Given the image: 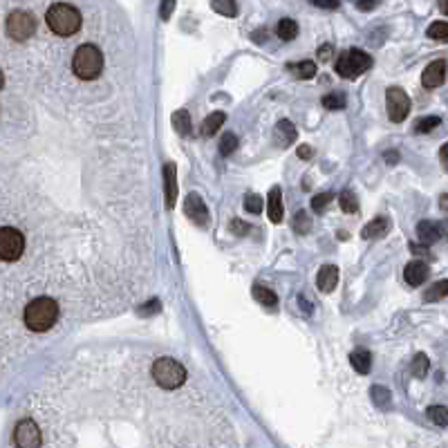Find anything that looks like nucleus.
<instances>
[{"instance_id":"nucleus-10","label":"nucleus","mask_w":448,"mask_h":448,"mask_svg":"<svg viewBox=\"0 0 448 448\" xmlns=\"http://www.w3.org/2000/svg\"><path fill=\"white\" fill-rule=\"evenodd\" d=\"M184 216L193 224H197V227H204V224L209 222V209L204 204V200H202L197 193L186 195V200H184Z\"/></svg>"},{"instance_id":"nucleus-32","label":"nucleus","mask_w":448,"mask_h":448,"mask_svg":"<svg viewBox=\"0 0 448 448\" xmlns=\"http://www.w3.org/2000/svg\"><path fill=\"white\" fill-rule=\"evenodd\" d=\"M338 204H341V211H345V213H357L359 211V200H357L354 193H352V191H343V193L338 195Z\"/></svg>"},{"instance_id":"nucleus-18","label":"nucleus","mask_w":448,"mask_h":448,"mask_svg":"<svg viewBox=\"0 0 448 448\" xmlns=\"http://www.w3.org/2000/svg\"><path fill=\"white\" fill-rule=\"evenodd\" d=\"M350 364L359 372V375H368V372L372 370V354L368 350H354L350 354Z\"/></svg>"},{"instance_id":"nucleus-40","label":"nucleus","mask_w":448,"mask_h":448,"mask_svg":"<svg viewBox=\"0 0 448 448\" xmlns=\"http://www.w3.org/2000/svg\"><path fill=\"white\" fill-rule=\"evenodd\" d=\"M231 231L236 233V236H247V233L251 231L249 224H244L242 220H233L231 222Z\"/></svg>"},{"instance_id":"nucleus-33","label":"nucleus","mask_w":448,"mask_h":448,"mask_svg":"<svg viewBox=\"0 0 448 448\" xmlns=\"http://www.w3.org/2000/svg\"><path fill=\"white\" fill-rule=\"evenodd\" d=\"M428 38L433 40H440V43H448V23H444V20H437V23H433L428 27Z\"/></svg>"},{"instance_id":"nucleus-35","label":"nucleus","mask_w":448,"mask_h":448,"mask_svg":"<svg viewBox=\"0 0 448 448\" xmlns=\"http://www.w3.org/2000/svg\"><path fill=\"white\" fill-rule=\"evenodd\" d=\"M236 148H238V137L233 135V133H227L220 140V155L222 157H229L233 151H236Z\"/></svg>"},{"instance_id":"nucleus-11","label":"nucleus","mask_w":448,"mask_h":448,"mask_svg":"<svg viewBox=\"0 0 448 448\" xmlns=\"http://www.w3.org/2000/svg\"><path fill=\"white\" fill-rule=\"evenodd\" d=\"M444 81H446V61L444 59H437V61H433L431 66L424 70L421 85H424V88L433 90V88H440Z\"/></svg>"},{"instance_id":"nucleus-43","label":"nucleus","mask_w":448,"mask_h":448,"mask_svg":"<svg viewBox=\"0 0 448 448\" xmlns=\"http://www.w3.org/2000/svg\"><path fill=\"white\" fill-rule=\"evenodd\" d=\"M312 155H314L312 146H298V157H301V159H309Z\"/></svg>"},{"instance_id":"nucleus-4","label":"nucleus","mask_w":448,"mask_h":448,"mask_svg":"<svg viewBox=\"0 0 448 448\" xmlns=\"http://www.w3.org/2000/svg\"><path fill=\"white\" fill-rule=\"evenodd\" d=\"M153 379L159 388L177 390V388H182L184 381H186V368L175 359L162 357L153 364Z\"/></svg>"},{"instance_id":"nucleus-34","label":"nucleus","mask_w":448,"mask_h":448,"mask_svg":"<svg viewBox=\"0 0 448 448\" xmlns=\"http://www.w3.org/2000/svg\"><path fill=\"white\" fill-rule=\"evenodd\" d=\"M440 124H442L440 117H421V119H417V124H415V130H417L419 135H426V133L435 130Z\"/></svg>"},{"instance_id":"nucleus-27","label":"nucleus","mask_w":448,"mask_h":448,"mask_svg":"<svg viewBox=\"0 0 448 448\" xmlns=\"http://www.w3.org/2000/svg\"><path fill=\"white\" fill-rule=\"evenodd\" d=\"M211 7H213V12H218V14L227 16V18L238 16L236 0H211Z\"/></svg>"},{"instance_id":"nucleus-29","label":"nucleus","mask_w":448,"mask_h":448,"mask_svg":"<svg viewBox=\"0 0 448 448\" xmlns=\"http://www.w3.org/2000/svg\"><path fill=\"white\" fill-rule=\"evenodd\" d=\"M345 94L343 92H329L323 97V108L327 110H343L345 108Z\"/></svg>"},{"instance_id":"nucleus-14","label":"nucleus","mask_w":448,"mask_h":448,"mask_svg":"<svg viewBox=\"0 0 448 448\" xmlns=\"http://www.w3.org/2000/svg\"><path fill=\"white\" fill-rule=\"evenodd\" d=\"M428 276H431L428 264L421 260H412L406 264V269H403V278H406V283L410 287H421L426 281H428Z\"/></svg>"},{"instance_id":"nucleus-46","label":"nucleus","mask_w":448,"mask_h":448,"mask_svg":"<svg viewBox=\"0 0 448 448\" xmlns=\"http://www.w3.org/2000/svg\"><path fill=\"white\" fill-rule=\"evenodd\" d=\"M440 159H442V162L448 166V144H444V146H442V151H440Z\"/></svg>"},{"instance_id":"nucleus-7","label":"nucleus","mask_w":448,"mask_h":448,"mask_svg":"<svg viewBox=\"0 0 448 448\" xmlns=\"http://www.w3.org/2000/svg\"><path fill=\"white\" fill-rule=\"evenodd\" d=\"M25 251V236L14 227L0 229V258L3 262H16Z\"/></svg>"},{"instance_id":"nucleus-17","label":"nucleus","mask_w":448,"mask_h":448,"mask_svg":"<svg viewBox=\"0 0 448 448\" xmlns=\"http://www.w3.org/2000/svg\"><path fill=\"white\" fill-rule=\"evenodd\" d=\"M417 238L421 244H426V247H431V244H435L437 240L442 238V229H440V224H435L431 220H421L417 224Z\"/></svg>"},{"instance_id":"nucleus-15","label":"nucleus","mask_w":448,"mask_h":448,"mask_svg":"<svg viewBox=\"0 0 448 448\" xmlns=\"http://www.w3.org/2000/svg\"><path fill=\"white\" fill-rule=\"evenodd\" d=\"M338 285V267L336 264H323L321 269H318V276H316V287L321 290L323 294H332Z\"/></svg>"},{"instance_id":"nucleus-42","label":"nucleus","mask_w":448,"mask_h":448,"mask_svg":"<svg viewBox=\"0 0 448 448\" xmlns=\"http://www.w3.org/2000/svg\"><path fill=\"white\" fill-rule=\"evenodd\" d=\"M312 3L316 7H321V9H336L341 0H312Z\"/></svg>"},{"instance_id":"nucleus-19","label":"nucleus","mask_w":448,"mask_h":448,"mask_svg":"<svg viewBox=\"0 0 448 448\" xmlns=\"http://www.w3.org/2000/svg\"><path fill=\"white\" fill-rule=\"evenodd\" d=\"M296 137H298V133H296V128H294V124H292V121L283 119V121L276 124V142H278L281 146H290V144H294V142H296Z\"/></svg>"},{"instance_id":"nucleus-12","label":"nucleus","mask_w":448,"mask_h":448,"mask_svg":"<svg viewBox=\"0 0 448 448\" xmlns=\"http://www.w3.org/2000/svg\"><path fill=\"white\" fill-rule=\"evenodd\" d=\"M164 195H166V209H175V204H177V166L173 162L164 164Z\"/></svg>"},{"instance_id":"nucleus-5","label":"nucleus","mask_w":448,"mask_h":448,"mask_svg":"<svg viewBox=\"0 0 448 448\" xmlns=\"http://www.w3.org/2000/svg\"><path fill=\"white\" fill-rule=\"evenodd\" d=\"M372 66H375V61H372L368 52L352 47V50L341 52V57L336 61V74L348 81H354L361 77V74H366Z\"/></svg>"},{"instance_id":"nucleus-3","label":"nucleus","mask_w":448,"mask_h":448,"mask_svg":"<svg viewBox=\"0 0 448 448\" xmlns=\"http://www.w3.org/2000/svg\"><path fill=\"white\" fill-rule=\"evenodd\" d=\"M103 70V54L97 45L92 43H85V45L77 47L72 57V72L77 74L83 81H92L97 79Z\"/></svg>"},{"instance_id":"nucleus-23","label":"nucleus","mask_w":448,"mask_h":448,"mask_svg":"<svg viewBox=\"0 0 448 448\" xmlns=\"http://www.w3.org/2000/svg\"><path fill=\"white\" fill-rule=\"evenodd\" d=\"M170 121H173L175 130H177L179 135H182V137L191 135V128H193V124H191L188 110H177V112H173V117H170Z\"/></svg>"},{"instance_id":"nucleus-2","label":"nucleus","mask_w":448,"mask_h":448,"mask_svg":"<svg viewBox=\"0 0 448 448\" xmlns=\"http://www.w3.org/2000/svg\"><path fill=\"white\" fill-rule=\"evenodd\" d=\"M47 27L59 36H72L81 29V14L68 3H54L45 14Z\"/></svg>"},{"instance_id":"nucleus-21","label":"nucleus","mask_w":448,"mask_h":448,"mask_svg":"<svg viewBox=\"0 0 448 448\" xmlns=\"http://www.w3.org/2000/svg\"><path fill=\"white\" fill-rule=\"evenodd\" d=\"M224 121H227V114H224V112H211L204 119V124H202V135L213 137L222 128Z\"/></svg>"},{"instance_id":"nucleus-9","label":"nucleus","mask_w":448,"mask_h":448,"mask_svg":"<svg viewBox=\"0 0 448 448\" xmlns=\"http://www.w3.org/2000/svg\"><path fill=\"white\" fill-rule=\"evenodd\" d=\"M14 444L20 448H36L43 444V437H40V428L36 426L34 419H23L18 421L16 431H14Z\"/></svg>"},{"instance_id":"nucleus-45","label":"nucleus","mask_w":448,"mask_h":448,"mask_svg":"<svg viewBox=\"0 0 448 448\" xmlns=\"http://www.w3.org/2000/svg\"><path fill=\"white\" fill-rule=\"evenodd\" d=\"M329 54H332V45H323V47H318V59L321 61H327Z\"/></svg>"},{"instance_id":"nucleus-38","label":"nucleus","mask_w":448,"mask_h":448,"mask_svg":"<svg viewBox=\"0 0 448 448\" xmlns=\"http://www.w3.org/2000/svg\"><path fill=\"white\" fill-rule=\"evenodd\" d=\"M159 312H162V303H159L157 298H153V301L144 303L140 309H137V314H140V316H153V314H159Z\"/></svg>"},{"instance_id":"nucleus-25","label":"nucleus","mask_w":448,"mask_h":448,"mask_svg":"<svg viewBox=\"0 0 448 448\" xmlns=\"http://www.w3.org/2000/svg\"><path fill=\"white\" fill-rule=\"evenodd\" d=\"M312 227H314V222L309 218V213H305V211H298L292 220V229L298 233V236H305V233L312 231Z\"/></svg>"},{"instance_id":"nucleus-8","label":"nucleus","mask_w":448,"mask_h":448,"mask_svg":"<svg viewBox=\"0 0 448 448\" xmlns=\"http://www.w3.org/2000/svg\"><path fill=\"white\" fill-rule=\"evenodd\" d=\"M386 108H388L390 121L394 124L406 121V117L410 112V97L401 88H390L386 92Z\"/></svg>"},{"instance_id":"nucleus-47","label":"nucleus","mask_w":448,"mask_h":448,"mask_svg":"<svg viewBox=\"0 0 448 448\" xmlns=\"http://www.w3.org/2000/svg\"><path fill=\"white\" fill-rule=\"evenodd\" d=\"M298 303H301V305H303V312H307V314H309V312H312V305H309V301H305V298H303V296H301V298H298Z\"/></svg>"},{"instance_id":"nucleus-6","label":"nucleus","mask_w":448,"mask_h":448,"mask_svg":"<svg viewBox=\"0 0 448 448\" xmlns=\"http://www.w3.org/2000/svg\"><path fill=\"white\" fill-rule=\"evenodd\" d=\"M5 29H7V36L14 38V40H27L36 34V18L31 16L25 9H16L7 16V23H5Z\"/></svg>"},{"instance_id":"nucleus-49","label":"nucleus","mask_w":448,"mask_h":448,"mask_svg":"<svg viewBox=\"0 0 448 448\" xmlns=\"http://www.w3.org/2000/svg\"><path fill=\"white\" fill-rule=\"evenodd\" d=\"M437 3H440L442 14H446V16H448V0H437Z\"/></svg>"},{"instance_id":"nucleus-50","label":"nucleus","mask_w":448,"mask_h":448,"mask_svg":"<svg viewBox=\"0 0 448 448\" xmlns=\"http://www.w3.org/2000/svg\"><path fill=\"white\" fill-rule=\"evenodd\" d=\"M446 170H448V166H446Z\"/></svg>"},{"instance_id":"nucleus-41","label":"nucleus","mask_w":448,"mask_h":448,"mask_svg":"<svg viewBox=\"0 0 448 448\" xmlns=\"http://www.w3.org/2000/svg\"><path fill=\"white\" fill-rule=\"evenodd\" d=\"M379 3L381 0H357V7L361 9V12H372Z\"/></svg>"},{"instance_id":"nucleus-20","label":"nucleus","mask_w":448,"mask_h":448,"mask_svg":"<svg viewBox=\"0 0 448 448\" xmlns=\"http://www.w3.org/2000/svg\"><path fill=\"white\" fill-rule=\"evenodd\" d=\"M296 79H314L316 77V63L314 61H298V63H290L287 66Z\"/></svg>"},{"instance_id":"nucleus-22","label":"nucleus","mask_w":448,"mask_h":448,"mask_svg":"<svg viewBox=\"0 0 448 448\" xmlns=\"http://www.w3.org/2000/svg\"><path fill=\"white\" fill-rule=\"evenodd\" d=\"M251 294H253L255 301H258L260 305H264V307H276V305H278V296H276L269 287H264V285H253Z\"/></svg>"},{"instance_id":"nucleus-16","label":"nucleus","mask_w":448,"mask_h":448,"mask_svg":"<svg viewBox=\"0 0 448 448\" xmlns=\"http://www.w3.org/2000/svg\"><path fill=\"white\" fill-rule=\"evenodd\" d=\"M267 216L274 224L283 222V191L281 186H274L269 191V197H267Z\"/></svg>"},{"instance_id":"nucleus-26","label":"nucleus","mask_w":448,"mask_h":448,"mask_svg":"<svg viewBox=\"0 0 448 448\" xmlns=\"http://www.w3.org/2000/svg\"><path fill=\"white\" fill-rule=\"evenodd\" d=\"M276 31H278V38L283 40H294L298 36V23L292 18H283L278 27H276Z\"/></svg>"},{"instance_id":"nucleus-37","label":"nucleus","mask_w":448,"mask_h":448,"mask_svg":"<svg viewBox=\"0 0 448 448\" xmlns=\"http://www.w3.org/2000/svg\"><path fill=\"white\" fill-rule=\"evenodd\" d=\"M334 200V195L332 193H318L314 200H312V211L314 213H323L327 207H329V202Z\"/></svg>"},{"instance_id":"nucleus-24","label":"nucleus","mask_w":448,"mask_h":448,"mask_svg":"<svg viewBox=\"0 0 448 448\" xmlns=\"http://www.w3.org/2000/svg\"><path fill=\"white\" fill-rule=\"evenodd\" d=\"M442 298H448V281H440L431 285L428 290L424 294V301L426 303H435V301H442Z\"/></svg>"},{"instance_id":"nucleus-48","label":"nucleus","mask_w":448,"mask_h":448,"mask_svg":"<svg viewBox=\"0 0 448 448\" xmlns=\"http://www.w3.org/2000/svg\"><path fill=\"white\" fill-rule=\"evenodd\" d=\"M440 207H442V211H448V193H444L440 197Z\"/></svg>"},{"instance_id":"nucleus-28","label":"nucleus","mask_w":448,"mask_h":448,"mask_svg":"<svg viewBox=\"0 0 448 448\" xmlns=\"http://www.w3.org/2000/svg\"><path fill=\"white\" fill-rule=\"evenodd\" d=\"M428 368H431V361L426 354H419L412 359V364H410V372H412V377H417V379H424L426 375H428Z\"/></svg>"},{"instance_id":"nucleus-36","label":"nucleus","mask_w":448,"mask_h":448,"mask_svg":"<svg viewBox=\"0 0 448 448\" xmlns=\"http://www.w3.org/2000/svg\"><path fill=\"white\" fill-rule=\"evenodd\" d=\"M262 209H264V202H262V197L260 195H247L244 197V211L247 213H253V216H258V213H262Z\"/></svg>"},{"instance_id":"nucleus-1","label":"nucleus","mask_w":448,"mask_h":448,"mask_svg":"<svg viewBox=\"0 0 448 448\" xmlns=\"http://www.w3.org/2000/svg\"><path fill=\"white\" fill-rule=\"evenodd\" d=\"M23 321L31 332H47V329L59 321V303L50 296L34 298V301L25 307Z\"/></svg>"},{"instance_id":"nucleus-30","label":"nucleus","mask_w":448,"mask_h":448,"mask_svg":"<svg viewBox=\"0 0 448 448\" xmlns=\"http://www.w3.org/2000/svg\"><path fill=\"white\" fill-rule=\"evenodd\" d=\"M426 415H428V419L435 426H442V428L448 426V408L446 406H431L428 410H426Z\"/></svg>"},{"instance_id":"nucleus-31","label":"nucleus","mask_w":448,"mask_h":448,"mask_svg":"<svg viewBox=\"0 0 448 448\" xmlns=\"http://www.w3.org/2000/svg\"><path fill=\"white\" fill-rule=\"evenodd\" d=\"M370 394H372V399H375V403H377L379 408H383V410L390 408V390H388V388H383V386H372Z\"/></svg>"},{"instance_id":"nucleus-13","label":"nucleus","mask_w":448,"mask_h":448,"mask_svg":"<svg viewBox=\"0 0 448 448\" xmlns=\"http://www.w3.org/2000/svg\"><path fill=\"white\" fill-rule=\"evenodd\" d=\"M392 229V222L386 216H379L375 220H370L364 229H361V238L364 240H379V238H386Z\"/></svg>"},{"instance_id":"nucleus-39","label":"nucleus","mask_w":448,"mask_h":448,"mask_svg":"<svg viewBox=\"0 0 448 448\" xmlns=\"http://www.w3.org/2000/svg\"><path fill=\"white\" fill-rule=\"evenodd\" d=\"M173 9H175V0H162V5H159V16H162V20H168L173 16Z\"/></svg>"},{"instance_id":"nucleus-44","label":"nucleus","mask_w":448,"mask_h":448,"mask_svg":"<svg viewBox=\"0 0 448 448\" xmlns=\"http://www.w3.org/2000/svg\"><path fill=\"white\" fill-rule=\"evenodd\" d=\"M383 159L392 166V164H397L399 162V153L397 151H388V153H383Z\"/></svg>"}]
</instances>
